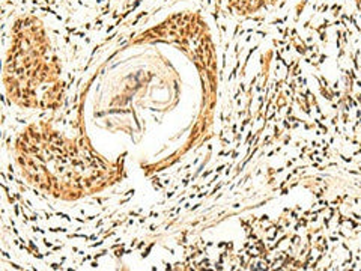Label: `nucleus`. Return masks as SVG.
I'll use <instances>...</instances> for the list:
<instances>
[{
    "mask_svg": "<svg viewBox=\"0 0 361 271\" xmlns=\"http://www.w3.org/2000/svg\"><path fill=\"white\" fill-rule=\"evenodd\" d=\"M18 162L29 183L65 199H77L115 183L113 167L83 142L33 126L17 143Z\"/></svg>",
    "mask_w": 361,
    "mask_h": 271,
    "instance_id": "obj_1",
    "label": "nucleus"
}]
</instances>
